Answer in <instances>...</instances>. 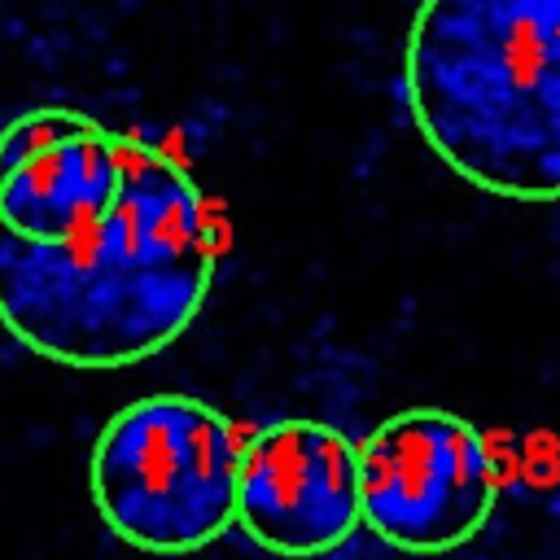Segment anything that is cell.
I'll return each mask as SVG.
<instances>
[{"label":"cell","instance_id":"1","mask_svg":"<svg viewBox=\"0 0 560 560\" xmlns=\"http://www.w3.org/2000/svg\"><path fill=\"white\" fill-rule=\"evenodd\" d=\"M223 228L153 140L39 105L0 131V324L39 359L114 372L201 315Z\"/></svg>","mask_w":560,"mask_h":560},{"label":"cell","instance_id":"2","mask_svg":"<svg viewBox=\"0 0 560 560\" xmlns=\"http://www.w3.org/2000/svg\"><path fill=\"white\" fill-rule=\"evenodd\" d=\"M402 96L464 184L560 201V0H420Z\"/></svg>","mask_w":560,"mask_h":560},{"label":"cell","instance_id":"3","mask_svg":"<svg viewBox=\"0 0 560 560\" xmlns=\"http://www.w3.org/2000/svg\"><path fill=\"white\" fill-rule=\"evenodd\" d=\"M241 438L192 394H149L114 411L92 442V503L114 538L149 556L214 542L236 512Z\"/></svg>","mask_w":560,"mask_h":560},{"label":"cell","instance_id":"4","mask_svg":"<svg viewBox=\"0 0 560 560\" xmlns=\"http://www.w3.org/2000/svg\"><path fill=\"white\" fill-rule=\"evenodd\" d=\"M499 499L486 433L446 407H407L359 442V521L389 547L438 556L472 542Z\"/></svg>","mask_w":560,"mask_h":560},{"label":"cell","instance_id":"5","mask_svg":"<svg viewBox=\"0 0 560 560\" xmlns=\"http://www.w3.org/2000/svg\"><path fill=\"white\" fill-rule=\"evenodd\" d=\"M232 521L280 560L337 551L359 521V442L324 420H271L236 459Z\"/></svg>","mask_w":560,"mask_h":560}]
</instances>
